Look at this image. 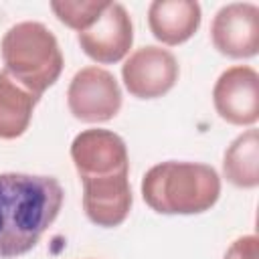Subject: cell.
<instances>
[{"label": "cell", "instance_id": "cell-1", "mask_svg": "<svg viewBox=\"0 0 259 259\" xmlns=\"http://www.w3.org/2000/svg\"><path fill=\"white\" fill-rule=\"evenodd\" d=\"M65 200L53 176L0 174V259H14L36 247Z\"/></svg>", "mask_w": 259, "mask_h": 259}, {"label": "cell", "instance_id": "cell-2", "mask_svg": "<svg viewBox=\"0 0 259 259\" xmlns=\"http://www.w3.org/2000/svg\"><path fill=\"white\" fill-rule=\"evenodd\" d=\"M221 196L217 170L200 162H160L142 178L144 202L160 214H198Z\"/></svg>", "mask_w": 259, "mask_h": 259}, {"label": "cell", "instance_id": "cell-3", "mask_svg": "<svg viewBox=\"0 0 259 259\" xmlns=\"http://www.w3.org/2000/svg\"><path fill=\"white\" fill-rule=\"evenodd\" d=\"M0 55L4 71L36 97L57 83L65 65L57 36L34 20L10 26L2 36Z\"/></svg>", "mask_w": 259, "mask_h": 259}, {"label": "cell", "instance_id": "cell-4", "mask_svg": "<svg viewBox=\"0 0 259 259\" xmlns=\"http://www.w3.org/2000/svg\"><path fill=\"white\" fill-rule=\"evenodd\" d=\"M67 105L75 119L101 123L113 119L121 109V89L113 73L97 65L77 71L67 89Z\"/></svg>", "mask_w": 259, "mask_h": 259}, {"label": "cell", "instance_id": "cell-5", "mask_svg": "<svg viewBox=\"0 0 259 259\" xmlns=\"http://www.w3.org/2000/svg\"><path fill=\"white\" fill-rule=\"evenodd\" d=\"M125 89L138 99H156L166 95L178 81V61L162 47L136 49L121 67Z\"/></svg>", "mask_w": 259, "mask_h": 259}, {"label": "cell", "instance_id": "cell-6", "mask_svg": "<svg viewBox=\"0 0 259 259\" xmlns=\"http://www.w3.org/2000/svg\"><path fill=\"white\" fill-rule=\"evenodd\" d=\"M71 160L81 180L130 172L125 142L117 134L101 127L85 130L75 136L71 144Z\"/></svg>", "mask_w": 259, "mask_h": 259}, {"label": "cell", "instance_id": "cell-7", "mask_svg": "<svg viewBox=\"0 0 259 259\" xmlns=\"http://www.w3.org/2000/svg\"><path fill=\"white\" fill-rule=\"evenodd\" d=\"M212 103L221 119L233 125H253L259 119V75L249 65L221 73L212 87Z\"/></svg>", "mask_w": 259, "mask_h": 259}, {"label": "cell", "instance_id": "cell-8", "mask_svg": "<svg viewBox=\"0 0 259 259\" xmlns=\"http://www.w3.org/2000/svg\"><path fill=\"white\" fill-rule=\"evenodd\" d=\"M83 53L99 65L119 63L132 49L134 24L119 2H107L99 18L83 32H77Z\"/></svg>", "mask_w": 259, "mask_h": 259}, {"label": "cell", "instance_id": "cell-9", "mask_svg": "<svg viewBox=\"0 0 259 259\" xmlns=\"http://www.w3.org/2000/svg\"><path fill=\"white\" fill-rule=\"evenodd\" d=\"M210 40L225 57H255L259 53V8L251 2L223 6L212 18Z\"/></svg>", "mask_w": 259, "mask_h": 259}, {"label": "cell", "instance_id": "cell-10", "mask_svg": "<svg viewBox=\"0 0 259 259\" xmlns=\"http://www.w3.org/2000/svg\"><path fill=\"white\" fill-rule=\"evenodd\" d=\"M81 182H83V208L93 225L113 229L127 219L134 202L127 174L87 178Z\"/></svg>", "mask_w": 259, "mask_h": 259}, {"label": "cell", "instance_id": "cell-11", "mask_svg": "<svg viewBox=\"0 0 259 259\" xmlns=\"http://www.w3.org/2000/svg\"><path fill=\"white\" fill-rule=\"evenodd\" d=\"M200 18V4L194 0H154L148 8L152 34L168 47L186 42L198 30Z\"/></svg>", "mask_w": 259, "mask_h": 259}, {"label": "cell", "instance_id": "cell-12", "mask_svg": "<svg viewBox=\"0 0 259 259\" xmlns=\"http://www.w3.org/2000/svg\"><path fill=\"white\" fill-rule=\"evenodd\" d=\"M40 97L18 85L4 69L0 71V140L20 138L32 119Z\"/></svg>", "mask_w": 259, "mask_h": 259}, {"label": "cell", "instance_id": "cell-13", "mask_svg": "<svg viewBox=\"0 0 259 259\" xmlns=\"http://www.w3.org/2000/svg\"><path fill=\"white\" fill-rule=\"evenodd\" d=\"M225 178L239 188L259 186V134L257 130H247L237 136L225 152L223 158Z\"/></svg>", "mask_w": 259, "mask_h": 259}, {"label": "cell", "instance_id": "cell-14", "mask_svg": "<svg viewBox=\"0 0 259 259\" xmlns=\"http://www.w3.org/2000/svg\"><path fill=\"white\" fill-rule=\"evenodd\" d=\"M107 0H53L51 10L69 28L83 32L105 10Z\"/></svg>", "mask_w": 259, "mask_h": 259}, {"label": "cell", "instance_id": "cell-15", "mask_svg": "<svg viewBox=\"0 0 259 259\" xmlns=\"http://www.w3.org/2000/svg\"><path fill=\"white\" fill-rule=\"evenodd\" d=\"M259 239L255 235H243L231 243L223 259H257Z\"/></svg>", "mask_w": 259, "mask_h": 259}]
</instances>
